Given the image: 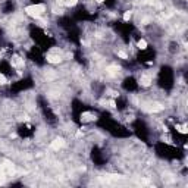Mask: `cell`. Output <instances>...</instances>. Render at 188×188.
Here are the masks:
<instances>
[{"label": "cell", "instance_id": "cell-1", "mask_svg": "<svg viewBox=\"0 0 188 188\" xmlns=\"http://www.w3.org/2000/svg\"><path fill=\"white\" fill-rule=\"evenodd\" d=\"M46 12V6L44 5H31L25 8V13L33 16V18H40L43 13Z\"/></svg>", "mask_w": 188, "mask_h": 188}, {"label": "cell", "instance_id": "cell-2", "mask_svg": "<svg viewBox=\"0 0 188 188\" xmlns=\"http://www.w3.org/2000/svg\"><path fill=\"white\" fill-rule=\"evenodd\" d=\"M65 145V141H63V138H56L53 143L50 144V148L52 150H59V148H62Z\"/></svg>", "mask_w": 188, "mask_h": 188}, {"label": "cell", "instance_id": "cell-3", "mask_svg": "<svg viewBox=\"0 0 188 188\" xmlns=\"http://www.w3.org/2000/svg\"><path fill=\"white\" fill-rule=\"evenodd\" d=\"M46 59H47V62H49V63H59V62L62 60L60 55H53V53H49Z\"/></svg>", "mask_w": 188, "mask_h": 188}, {"label": "cell", "instance_id": "cell-4", "mask_svg": "<svg viewBox=\"0 0 188 188\" xmlns=\"http://www.w3.org/2000/svg\"><path fill=\"white\" fill-rule=\"evenodd\" d=\"M81 121L82 122H90V121H96V115L90 113V112H84L81 115Z\"/></svg>", "mask_w": 188, "mask_h": 188}, {"label": "cell", "instance_id": "cell-5", "mask_svg": "<svg viewBox=\"0 0 188 188\" xmlns=\"http://www.w3.org/2000/svg\"><path fill=\"white\" fill-rule=\"evenodd\" d=\"M140 84H141L143 87H148V85L151 84V77H150V75H141V77H140Z\"/></svg>", "mask_w": 188, "mask_h": 188}, {"label": "cell", "instance_id": "cell-6", "mask_svg": "<svg viewBox=\"0 0 188 188\" xmlns=\"http://www.w3.org/2000/svg\"><path fill=\"white\" fill-rule=\"evenodd\" d=\"M12 65L15 68H24V59H21L19 56H13L12 57Z\"/></svg>", "mask_w": 188, "mask_h": 188}, {"label": "cell", "instance_id": "cell-7", "mask_svg": "<svg viewBox=\"0 0 188 188\" xmlns=\"http://www.w3.org/2000/svg\"><path fill=\"white\" fill-rule=\"evenodd\" d=\"M77 2H78V0H59V3H60V5L68 6V8H71V6L77 5Z\"/></svg>", "mask_w": 188, "mask_h": 188}, {"label": "cell", "instance_id": "cell-8", "mask_svg": "<svg viewBox=\"0 0 188 188\" xmlns=\"http://www.w3.org/2000/svg\"><path fill=\"white\" fill-rule=\"evenodd\" d=\"M162 109H163V106H162V104L155 103V104H151V107H148L147 110H148V112H160Z\"/></svg>", "mask_w": 188, "mask_h": 188}, {"label": "cell", "instance_id": "cell-9", "mask_svg": "<svg viewBox=\"0 0 188 188\" xmlns=\"http://www.w3.org/2000/svg\"><path fill=\"white\" fill-rule=\"evenodd\" d=\"M137 47L141 49V50H145V49H147V41H145V40H140V41L137 43Z\"/></svg>", "mask_w": 188, "mask_h": 188}, {"label": "cell", "instance_id": "cell-10", "mask_svg": "<svg viewBox=\"0 0 188 188\" xmlns=\"http://www.w3.org/2000/svg\"><path fill=\"white\" fill-rule=\"evenodd\" d=\"M107 71H109V74H110V75H116V74H119V68H116V66L107 68Z\"/></svg>", "mask_w": 188, "mask_h": 188}, {"label": "cell", "instance_id": "cell-11", "mask_svg": "<svg viewBox=\"0 0 188 188\" xmlns=\"http://www.w3.org/2000/svg\"><path fill=\"white\" fill-rule=\"evenodd\" d=\"M177 129L181 134H187L188 132V129H187V126H185V125H177Z\"/></svg>", "mask_w": 188, "mask_h": 188}, {"label": "cell", "instance_id": "cell-12", "mask_svg": "<svg viewBox=\"0 0 188 188\" xmlns=\"http://www.w3.org/2000/svg\"><path fill=\"white\" fill-rule=\"evenodd\" d=\"M131 16H132V13H131L129 11L125 12V13H123V21H129V19H131Z\"/></svg>", "mask_w": 188, "mask_h": 188}, {"label": "cell", "instance_id": "cell-13", "mask_svg": "<svg viewBox=\"0 0 188 188\" xmlns=\"http://www.w3.org/2000/svg\"><path fill=\"white\" fill-rule=\"evenodd\" d=\"M8 82V79H6V77L3 75V74H0V85H5Z\"/></svg>", "mask_w": 188, "mask_h": 188}, {"label": "cell", "instance_id": "cell-14", "mask_svg": "<svg viewBox=\"0 0 188 188\" xmlns=\"http://www.w3.org/2000/svg\"><path fill=\"white\" fill-rule=\"evenodd\" d=\"M118 56H119V57H122V59H128V55H126L125 52H122V50H119V52H118Z\"/></svg>", "mask_w": 188, "mask_h": 188}, {"label": "cell", "instance_id": "cell-15", "mask_svg": "<svg viewBox=\"0 0 188 188\" xmlns=\"http://www.w3.org/2000/svg\"><path fill=\"white\" fill-rule=\"evenodd\" d=\"M109 104H110V107H112V109H113V107H116V103H115L113 100H110V101H109Z\"/></svg>", "mask_w": 188, "mask_h": 188}, {"label": "cell", "instance_id": "cell-16", "mask_svg": "<svg viewBox=\"0 0 188 188\" xmlns=\"http://www.w3.org/2000/svg\"><path fill=\"white\" fill-rule=\"evenodd\" d=\"M96 2H99V3H101V2H103V0H96Z\"/></svg>", "mask_w": 188, "mask_h": 188}]
</instances>
